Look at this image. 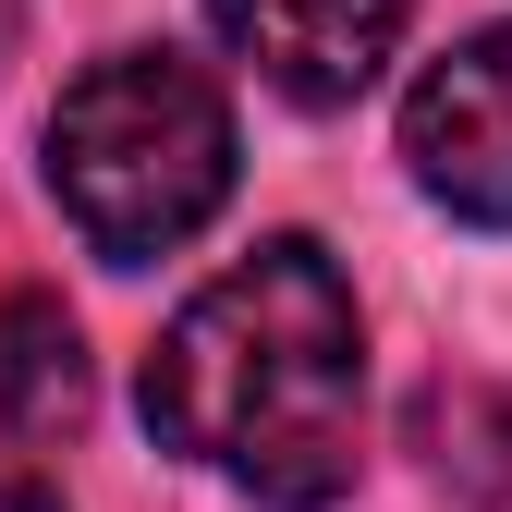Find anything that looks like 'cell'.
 <instances>
[{
	"instance_id": "cell-7",
	"label": "cell",
	"mask_w": 512,
	"mask_h": 512,
	"mask_svg": "<svg viewBox=\"0 0 512 512\" xmlns=\"http://www.w3.org/2000/svg\"><path fill=\"white\" fill-rule=\"evenodd\" d=\"M13 37H25V0H0V61H13Z\"/></svg>"
},
{
	"instance_id": "cell-6",
	"label": "cell",
	"mask_w": 512,
	"mask_h": 512,
	"mask_svg": "<svg viewBox=\"0 0 512 512\" xmlns=\"http://www.w3.org/2000/svg\"><path fill=\"white\" fill-rule=\"evenodd\" d=\"M0 512H61V488H49V476H25V464H0Z\"/></svg>"
},
{
	"instance_id": "cell-4",
	"label": "cell",
	"mask_w": 512,
	"mask_h": 512,
	"mask_svg": "<svg viewBox=\"0 0 512 512\" xmlns=\"http://www.w3.org/2000/svg\"><path fill=\"white\" fill-rule=\"evenodd\" d=\"M403 13L415 0H208L220 49L269 98H293V110H354L378 74H391Z\"/></svg>"
},
{
	"instance_id": "cell-5",
	"label": "cell",
	"mask_w": 512,
	"mask_h": 512,
	"mask_svg": "<svg viewBox=\"0 0 512 512\" xmlns=\"http://www.w3.org/2000/svg\"><path fill=\"white\" fill-rule=\"evenodd\" d=\"M86 415V342L49 293H0V452H37Z\"/></svg>"
},
{
	"instance_id": "cell-1",
	"label": "cell",
	"mask_w": 512,
	"mask_h": 512,
	"mask_svg": "<svg viewBox=\"0 0 512 512\" xmlns=\"http://www.w3.org/2000/svg\"><path fill=\"white\" fill-rule=\"evenodd\" d=\"M147 427L196 476L244 488L256 512H342L354 427H366L354 281L305 232H269L256 256H232L147 354Z\"/></svg>"
},
{
	"instance_id": "cell-2",
	"label": "cell",
	"mask_w": 512,
	"mask_h": 512,
	"mask_svg": "<svg viewBox=\"0 0 512 512\" xmlns=\"http://www.w3.org/2000/svg\"><path fill=\"white\" fill-rule=\"evenodd\" d=\"M49 196L110 269L196 244L232 208V98L171 49L86 61L49 110Z\"/></svg>"
},
{
	"instance_id": "cell-3",
	"label": "cell",
	"mask_w": 512,
	"mask_h": 512,
	"mask_svg": "<svg viewBox=\"0 0 512 512\" xmlns=\"http://www.w3.org/2000/svg\"><path fill=\"white\" fill-rule=\"evenodd\" d=\"M403 171L427 208H452L476 232H512V25H476L464 49H439L403 98Z\"/></svg>"
}]
</instances>
